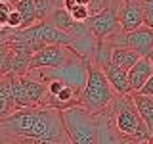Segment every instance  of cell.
Masks as SVG:
<instances>
[{
  "label": "cell",
  "instance_id": "2",
  "mask_svg": "<svg viewBox=\"0 0 153 144\" xmlns=\"http://www.w3.org/2000/svg\"><path fill=\"white\" fill-rule=\"evenodd\" d=\"M98 115L102 117L98 121L107 127L111 144H151V131L140 117L130 94H117L109 108Z\"/></svg>",
  "mask_w": 153,
  "mask_h": 144
},
{
  "label": "cell",
  "instance_id": "30",
  "mask_svg": "<svg viewBox=\"0 0 153 144\" xmlns=\"http://www.w3.org/2000/svg\"><path fill=\"white\" fill-rule=\"evenodd\" d=\"M151 144H153V134H151Z\"/></svg>",
  "mask_w": 153,
  "mask_h": 144
},
{
  "label": "cell",
  "instance_id": "17",
  "mask_svg": "<svg viewBox=\"0 0 153 144\" xmlns=\"http://www.w3.org/2000/svg\"><path fill=\"white\" fill-rule=\"evenodd\" d=\"M71 14V17L75 19V21H79V23H86L90 17H92V12H90V8L88 6H80V4H76L73 12H69Z\"/></svg>",
  "mask_w": 153,
  "mask_h": 144
},
{
  "label": "cell",
  "instance_id": "22",
  "mask_svg": "<svg viewBox=\"0 0 153 144\" xmlns=\"http://www.w3.org/2000/svg\"><path fill=\"white\" fill-rule=\"evenodd\" d=\"M140 92H142V94H147V96H153V75L149 77V81L143 85V88L140 90Z\"/></svg>",
  "mask_w": 153,
  "mask_h": 144
},
{
  "label": "cell",
  "instance_id": "12",
  "mask_svg": "<svg viewBox=\"0 0 153 144\" xmlns=\"http://www.w3.org/2000/svg\"><path fill=\"white\" fill-rule=\"evenodd\" d=\"M13 112H16V102L12 94V85H10V77L4 75L0 77V119Z\"/></svg>",
  "mask_w": 153,
  "mask_h": 144
},
{
  "label": "cell",
  "instance_id": "31",
  "mask_svg": "<svg viewBox=\"0 0 153 144\" xmlns=\"http://www.w3.org/2000/svg\"><path fill=\"white\" fill-rule=\"evenodd\" d=\"M8 144H10V142H8Z\"/></svg>",
  "mask_w": 153,
  "mask_h": 144
},
{
  "label": "cell",
  "instance_id": "27",
  "mask_svg": "<svg viewBox=\"0 0 153 144\" xmlns=\"http://www.w3.org/2000/svg\"><path fill=\"white\" fill-rule=\"evenodd\" d=\"M147 58H149V60H151V64H153V52H151V54H149V56H147Z\"/></svg>",
  "mask_w": 153,
  "mask_h": 144
},
{
  "label": "cell",
  "instance_id": "13",
  "mask_svg": "<svg viewBox=\"0 0 153 144\" xmlns=\"http://www.w3.org/2000/svg\"><path fill=\"white\" fill-rule=\"evenodd\" d=\"M140 60V56H138V52H134L132 48L128 46H123V48H113L111 52V62L117 67H121V69L128 71L130 67L136 64V62Z\"/></svg>",
  "mask_w": 153,
  "mask_h": 144
},
{
  "label": "cell",
  "instance_id": "15",
  "mask_svg": "<svg viewBox=\"0 0 153 144\" xmlns=\"http://www.w3.org/2000/svg\"><path fill=\"white\" fill-rule=\"evenodd\" d=\"M35 8H36L38 21H46V19L50 17V14L56 10L52 0H35Z\"/></svg>",
  "mask_w": 153,
  "mask_h": 144
},
{
  "label": "cell",
  "instance_id": "11",
  "mask_svg": "<svg viewBox=\"0 0 153 144\" xmlns=\"http://www.w3.org/2000/svg\"><path fill=\"white\" fill-rule=\"evenodd\" d=\"M130 98H132L134 106H136L140 117L143 119V123L147 125V129L153 134V96H147L142 92H132Z\"/></svg>",
  "mask_w": 153,
  "mask_h": 144
},
{
  "label": "cell",
  "instance_id": "16",
  "mask_svg": "<svg viewBox=\"0 0 153 144\" xmlns=\"http://www.w3.org/2000/svg\"><path fill=\"white\" fill-rule=\"evenodd\" d=\"M10 54H12V46L0 44V77L10 73Z\"/></svg>",
  "mask_w": 153,
  "mask_h": 144
},
{
  "label": "cell",
  "instance_id": "10",
  "mask_svg": "<svg viewBox=\"0 0 153 144\" xmlns=\"http://www.w3.org/2000/svg\"><path fill=\"white\" fill-rule=\"evenodd\" d=\"M102 71L105 73L107 77L109 85L113 86L115 94L119 96H126V94H132V88H130V83H128V73L121 67H117L113 64V62H109V64L102 65Z\"/></svg>",
  "mask_w": 153,
  "mask_h": 144
},
{
  "label": "cell",
  "instance_id": "18",
  "mask_svg": "<svg viewBox=\"0 0 153 144\" xmlns=\"http://www.w3.org/2000/svg\"><path fill=\"white\" fill-rule=\"evenodd\" d=\"M10 29H13V31H17V29H23V16H21V12L13 6L12 8V12H10V17H8V25Z\"/></svg>",
  "mask_w": 153,
  "mask_h": 144
},
{
  "label": "cell",
  "instance_id": "9",
  "mask_svg": "<svg viewBox=\"0 0 153 144\" xmlns=\"http://www.w3.org/2000/svg\"><path fill=\"white\" fill-rule=\"evenodd\" d=\"M126 73H128V83H130L132 92H140L143 88V85L153 75V64L149 58H140Z\"/></svg>",
  "mask_w": 153,
  "mask_h": 144
},
{
  "label": "cell",
  "instance_id": "6",
  "mask_svg": "<svg viewBox=\"0 0 153 144\" xmlns=\"http://www.w3.org/2000/svg\"><path fill=\"white\" fill-rule=\"evenodd\" d=\"M71 56H73V52H71L67 46H61V44L42 46L31 56L29 71H33V69H46V67H50V69H59V67H63L67 62H69Z\"/></svg>",
  "mask_w": 153,
  "mask_h": 144
},
{
  "label": "cell",
  "instance_id": "21",
  "mask_svg": "<svg viewBox=\"0 0 153 144\" xmlns=\"http://www.w3.org/2000/svg\"><path fill=\"white\" fill-rule=\"evenodd\" d=\"M12 4L13 2H0V27H6L8 25V17L10 12H12Z\"/></svg>",
  "mask_w": 153,
  "mask_h": 144
},
{
  "label": "cell",
  "instance_id": "14",
  "mask_svg": "<svg viewBox=\"0 0 153 144\" xmlns=\"http://www.w3.org/2000/svg\"><path fill=\"white\" fill-rule=\"evenodd\" d=\"M19 12L23 16V29L33 27L35 23H38V16H36V8H35V0H16L13 2Z\"/></svg>",
  "mask_w": 153,
  "mask_h": 144
},
{
  "label": "cell",
  "instance_id": "20",
  "mask_svg": "<svg viewBox=\"0 0 153 144\" xmlns=\"http://www.w3.org/2000/svg\"><path fill=\"white\" fill-rule=\"evenodd\" d=\"M65 86V83H63V79L61 77H54V79L50 81V83L46 85V88H48V96H57L61 92V88Z\"/></svg>",
  "mask_w": 153,
  "mask_h": 144
},
{
  "label": "cell",
  "instance_id": "7",
  "mask_svg": "<svg viewBox=\"0 0 153 144\" xmlns=\"http://www.w3.org/2000/svg\"><path fill=\"white\" fill-rule=\"evenodd\" d=\"M126 46L138 52L140 58H147L153 52V27L142 25L136 31L126 33Z\"/></svg>",
  "mask_w": 153,
  "mask_h": 144
},
{
  "label": "cell",
  "instance_id": "23",
  "mask_svg": "<svg viewBox=\"0 0 153 144\" xmlns=\"http://www.w3.org/2000/svg\"><path fill=\"white\" fill-rule=\"evenodd\" d=\"M75 6H76V0H63V8L67 12H73Z\"/></svg>",
  "mask_w": 153,
  "mask_h": 144
},
{
  "label": "cell",
  "instance_id": "4",
  "mask_svg": "<svg viewBox=\"0 0 153 144\" xmlns=\"http://www.w3.org/2000/svg\"><path fill=\"white\" fill-rule=\"evenodd\" d=\"M61 121L71 144H100L98 117L88 110L80 106L61 110Z\"/></svg>",
  "mask_w": 153,
  "mask_h": 144
},
{
  "label": "cell",
  "instance_id": "1",
  "mask_svg": "<svg viewBox=\"0 0 153 144\" xmlns=\"http://www.w3.org/2000/svg\"><path fill=\"white\" fill-rule=\"evenodd\" d=\"M0 133L8 142L19 140H69L61 112L50 106L21 108L0 119Z\"/></svg>",
  "mask_w": 153,
  "mask_h": 144
},
{
  "label": "cell",
  "instance_id": "19",
  "mask_svg": "<svg viewBox=\"0 0 153 144\" xmlns=\"http://www.w3.org/2000/svg\"><path fill=\"white\" fill-rule=\"evenodd\" d=\"M142 12H143V21L147 27H153V0H140Z\"/></svg>",
  "mask_w": 153,
  "mask_h": 144
},
{
  "label": "cell",
  "instance_id": "3",
  "mask_svg": "<svg viewBox=\"0 0 153 144\" xmlns=\"http://www.w3.org/2000/svg\"><path fill=\"white\" fill-rule=\"evenodd\" d=\"M115 96L117 94H115L113 86L109 85L102 67H98L96 64H88V77L79 94V106L88 110L90 113L98 115L109 108Z\"/></svg>",
  "mask_w": 153,
  "mask_h": 144
},
{
  "label": "cell",
  "instance_id": "25",
  "mask_svg": "<svg viewBox=\"0 0 153 144\" xmlns=\"http://www.w3.org/2000/svg\"><path fill=\"white\" fill-rule=\"evenodd\" d=\"M76 4H80V6H90V0H76Z\"/></svg>",
  "mask_w": 153,
  "mask_h": 144
},
{
  "label": "cell",
  "instance_id": "26",
  "mask_svg": "<svg viewBox=\"0 0 153 144\" xmlns=\"http://www.w3.org/2000/svg\"><path fill=\"white\" fill-rule=\"evenodd\" d=\"M128 2H136V0H119V4H121V6H123V4H128Z\"/></svg>",
  "mask_w": 153,
  "mask_h": 144
},
{
  "label": "cell",
  "instance_id": "8",
  "mask_svg": "<svg viewBox=\"0 0 153 144\" xmlns=\"http://www.w3.org/2000/svg\"><path fill=\"white\" fill-rule=\"evenodd\" d=\"M119 21H121V29H123L124 33L136 31V29H140L142 25H146L140 0L123 4L121 10H119Z\"/></svg>",
  "mask_w": 153,
  "mask_h": 144
},
{
  "label": "cell",
  "instance_id": "24",
  "mask_svg": "<svg viewBox=\"0 0 153 144\" xmlns=\"http://www.w3.org/2000/svg\"><path fill=\"white\" fill-rule=\"evenodd\" d=\"M56 8H63V0H52Z\"/></svg>",
  "mask_w": 153,
  "mask_h": 144
},
{
  "label": "cell",
  "instance_id": "5",
  "mask_svg": "<svg viewBox=\"0 0 153 144\" xmlns=\"http://www.w3.org/2000/svg\"><path fill=\"white\" fill-rule=\"evenodd\" d=\"M119 10H121L119 0H111L102 12L94 14V16L86 21L88 27H90V31H92V35L98 38V40H107L113 33H117L119 29H121Z\"/></svg>",
  "mask_w": 153,
  "mask_h": 144
},
{
  "label": "cell",
  "instance_id": "28",
  "mask_svg": "<svg viewBox=\"0 0 153 144\" xmlns=\"http://www.w3.org/2000/svg\"><path fill=\"white\" fill-rule=\"evenodd\" d=\"M0 2H16V0H0Z\"/></svg>",
  "mask_w": 153,
  "mask_h": 144
},
{
  "label": "cell",
  "instance_id": "29",
  "mask_svg": "<svg viewBox=\"0 0 153 144\" xmlns=\"http://www.w3.org/2000/svg\"><path fill=\"white\" fill-rule=\"evenodd\" d=\"M103 2H105V6H107V4H109V2H111V0H103Z\"/></svg>",
  "mask_w": 153,
  "mask_h": 144
}]
</instances>
